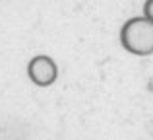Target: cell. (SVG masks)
I'll return each mask as SVG.
<instances>
[{
  "label": "cell",
  "instance_id": "1",
  "mask_svg": "<svg viewBox=\"0 0 153 140\" xmlns=\"http://www.w3.org/2000/svg\"><path fill=\"white\" fill-rule=\"evenodd\" d=\"M27 76L39 88H49L58 78V64L51 55H35L27 62Z\"/></svg>",
  "mask_w": 153,
  "mask_h": 140
}]
</instances>
